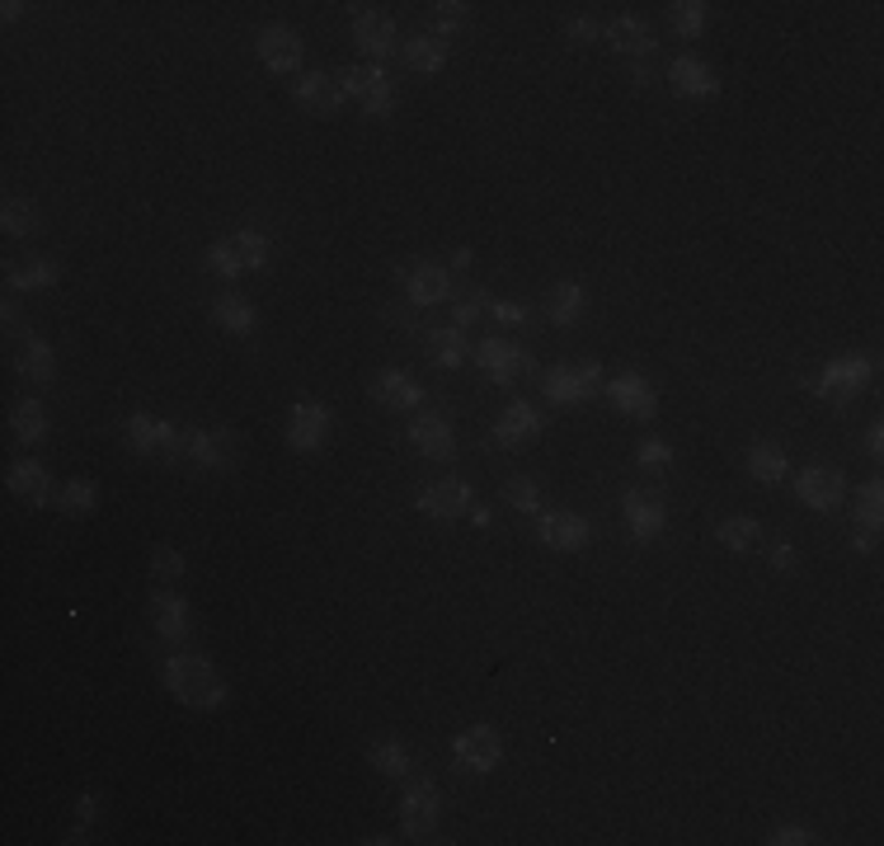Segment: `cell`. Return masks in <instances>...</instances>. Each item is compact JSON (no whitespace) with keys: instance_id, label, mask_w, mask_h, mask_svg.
<instances>
[{"instance_id":"42","label":"cell","mask_w":884,"mask_h":846,"mask_svg":"<svg viewBox=\"0 0 884 846\" xmlns=\"http://www.w3.org/2000/svg\"><path fill=\"white\" fill-rule=\"evenodd\" d=\"M504 503L518 508V513H541V485L532 476H514L504 485Z\"/></svg>"},{"instance_id":"55","label":"cell","mask_w":884,"mask_h":846,"mask_svg":"<svg viewBox=\"0 0 884 846\" xmlns=\"http://www.w3.org/2000/svg\"><path fill=\"white\" fill-rule=\"evenodd\" d=\"M470 522H476V527H489V522H495V513H489V508H470V513H466Z\"/></svg>"},{"instance_id":"54","label":"cell","mask_w":884,"mask_h":846,"mask_svg":"<svg viewBox=\"0 0 884 846\" xmlns=\"http://www.w3.org/2000/svg\"><path fill=\"white\" fill-rule=\"evenodd\" d=\"M871 546H875V537H871V531H856V537H852V550H861V555H866Z\"/></svg>"},{"instance_id":"15","label":"cell","mask_w":884,"mask_h":846,"mask_svg":"<svg viewBox=\"0 0 884 846\" xmlns=\"http://www.w3.org/2000/svg\"><path fill=\"white\" fill-rule=\"evenodd\" d=\"M537 537L546 550H583L588 541H593V527H588L583 513H569V508H556V513H541L537 522Z\"/></svg>"},{"instance_id":"34","label":"cell","mask_w":884,"mask_h":846,"mask_svg":"<svg viewBox=\"0 0 884 846\" xmlns=\"http://www.w3.org/2000/svg\"><path fill=\"white\" fill-rule=\"evenodd\" d=\"M367 762L377 766L382 776H396V781H400V776L409 772V747H405L400 738H377V743L367 747Z\"/></svg>"},{"instance_id":"1","label":"cell","mask_w":884,"mask_h":846,"mask_svg":"<svg viewBox=\"0 0 884 846\" xmlns=\"http://www.w3.org/2000/svg\"><path fill=\"white\" fill-rule=\"evenodd\" d=\"M165 686L189 705V711H217V705L226 701L222 673L199 654H170L165 659Z\"/></svg>"},{"instance_id":"49","label":"cell","mask_w":884,"mask_h":846,"mask_svg":"<svg viewBox=\"0 0 884 846\" xmlns=\"http://www.w3.org/2000/svg\"><path fill=\"white\" fill-rule=\"evenodd\" d=\"M569 38H575V43H593V38H598V24H593V19H569Z\"/></svg>"},{"instance_id":"13","label":"cell","mask_w":884,"mask_h":846,"mask_svg":"<svg viewBox=\"0 0 884 846\" xmlns=\"http://www.w3.org/2000/svg\"><path fill=\"white\" fill-rule=\"evenodd\" d=\"M602 390H607V400L617 405V415H626V419L650 424V419L659 415V396H654V386L644 381V377H636V371H621V377H612Z\"/></svg>"},{"instance_id":"39","label":"cell","mask_w":884,"mask_h":846,"mask_svg":"<svg viewBox=\"0 0 884 846\" xmlns=\"http://www.w3.org/2000/svg\"><path fill=\"white\" fill-rule=\"evenodd\" d=\"M715 537H720L724 550H753L758 537H762V527H758V518H724L715 527Z\"/></svg>"},{"instance_id":"17","label":"cell","mask_w":884,"mask_h":846,"mask_svg":"<svg viewBox=\"0 0 884 846\" xmlns=\"http://www.w3.org/2000/svg\"><path fill=\"white\" fill-rule=\"evenodd\" d=\"M292 94H297V104L306 113H316V118H334L348 104L344 90H339V75H325V71H306L302 81L292 85Z\"/></svg>"},{"instance_id":"4","label":"cell","mask_w":884,"mask_h":846,"mask_svg":"<svg viewBox=\"0 0 884 846\" xmlns=\"http://www.w3.org/2000/svg\"><path fill=\"white\" fill-rule=\"evenodd\" d=\"M443 823V799H438V785L434 781H415L405 785L400 795V828L409 842H434Z\"/></svg>"},{"instance_id":"18","label":"cell","mask_w":884,"mask_h":846,"mask_svg":"<svg viewBox=\"0 0 884 846\" xmlns=\"http://www.w3.org/2000/svg\"><path fill=\"white\" fill-rule=\"evenodd\" d=\"M537 438H541V415H537V405L508 400L504 415H499V424H495V442L508 447V451H518V447L537 442Z\"/></svg>"},{"instance_id":"47","label":"cell","mask_w":884,"mask_h":846,"mask_svg":"<svg viewBox=\"0 0 884 846\" xmlns=\"http://www.w3.org/2000/svg\"><path fill=\"white\" fill-rule=\"evenodd\" d=\"M489 316L499 325H522L527 320V306L522 302H489Z\"/></svg>"},{"instance_id":"10","label":"cell","mask_w":884,"mask_h":846,"mask_svg":"<svg viewBox=\"0 0 884 846\" xmlns=\"http://www.w3.org/2000/svg\"><path fill=\"white\" fill-rule=\"evenodd\" d=\"M476 495H470V485L466 480H457V476H447V480H434V485H424L419 489V499H415V508L424 518H438V522H457V518H466L470 503Z\"/></svg>"},{"instance_id":"35","label":"cell","mask_w":884,"mask_h":846,"mask_svg":"<svg viewBox=\"0 0 884 846\" xmlns=\"http://www.w3.org/2000/svg\"><path fill=\"white\" fill-rule=\"evenodd\" d=\"M428 344H434V363L438 367H461L470 358V344H466V329H434L428 334Z\"/></svg>"},{"instance_id":"21","label":"cell","mask_w":884,"mask_h":846,"mask_svg":"<svg viewBox=\"0 0 884 846\" xmlns=\"http://www.w3.org/2000/svg\"><path fill=\"white\" fill-rule=\"evenodd\" d=\"M409 442H415V451H424L428 461H451L457 432H451V424L443 415H419L415 424H409Z\"/></svg>"},{"instance_id":"52","label":"cell","mask_w":884,"mask_h":846,"mask_svg":"<svg viewBox=\"0 0 884 846\" xmlns=\"http://www.w3.org/2000/svg\"><path fill=\"white\" fill-rule=\"evenodd\" d=\"M94 823V795H81V818H75V842H85V828Z\"/></svg>"},{"instance_id":"14","label":"cell","mask_w":884,"mask_h":846,"mask_svg":"<svg viewBox=\"0 0 884 846\" xmlns=\"http://www.w3.org/2000/svg\"><path fill=\"white\" fill-rule=\"evenodd\" d=\"M353 43L367 57H390L396 52V19L377 6H353Z\"/></svg>"},{"instance_id":"50","label":"cell","mask_w":884,"mask_h":846,"mask_svg":"<svg viewBox=\"0 0 884 846\" xmlns=\"http://www.w3.org/2000/svg\"><path fill=\"white\" fill-rule=\"evenodd\" d=\"M768 842H772V846H804V842H814V837L804 833V828H776Z\"/></svg>"},{"instance_id":"56","label":"cell","mask_w":884,"mask_h":846,"mask_svg":"<svg viewBox=\"0 0 884 846\" xmlns=\"http://www.w3.org/2000/svg\"><path fill=\"white\" fill-rule=\"evenodd\" d=\"M0 14H6V19H10V24H14V19H19V14H24V6H19V0H6V6H0Z\"/></svg>"},{"instance_id":"20","label":"cell","mask_w":884,"mask_h":846,"mask_svg":"<svg viewBox=\"0 0 884 846\" xmlns=\"http://www.w3.org/2000/svg\"><path fill=\"white\" fill-rule=\"evenodd\" d=\"M184 457L203 470H226L231 466V432L226 428H184Z\"/></svg>"},{"instance_id":"37","label":"cell","mask_w":884,"mask_h":846,"mask_svg":"<svg viewBox=\"0 0 884 846\" xmlns=\"http://www.w3.org/2000/svg\"><path fill=\"white\" fill-rule=\"evenodd\" d=\"M57 503H62V513H71V518H85V513H94V503H100V485H94V480H67L62 485V499H57Z\"/></svg>"},{"instance_id":"57","label":"cell","mask_w":884,"mask_h":846,"mask_svg":"<svg viewBox=\"0 0 884 846\" xmlns=\"http://www.w3.org/2000/svg\"><path fill=\"white\" fill-rule=\"evenodd\" d=\"M451 268H470V249H457V254H451Z\"/></svg>"},{"instance_id":"22","label":"cell","mask_w":884,"mask_h":846,"mask_svg":"<svg viewBox=\"0 0 884 846\" xmlns=\"http://www.w3.org/2000/svg\"><path fill=\"white\" fill-rule=\"evenodd\" d=\"M151 621H155V635H161L165 644H174L180 649L184 640H189V602L180 598V593H155L151 598Z\"/></svg>"},{"instance_id":"51","label":"cell","mask_w":884,"mask_h":846,"mask_svg":"<svg viewBox=\"0 0 884 846\" xmlns=\"http://www.w3.org/2000/svg\"><path fill=\"white\" fill-rule=\"evenodd\" d=\"M795 560H800V555H795V546H785V541H781V546H772V569H781V574H791Z\"/></svg>"},{"instance_id":"16","label":"cell","mask_w":884,"mask_h":846,"mask_svg":"<svg viewBox=\"0 0 884 846\" xmlns=\"http://www.w3.org/2000/svg\"><path fill=\"white\" fill-rule=\"evenodd\" d=\"M372 400H377L382 409H396V415H405V409H419L424 405V386L409 377L405 367H386L372 377Z\"/></svg>"},{"instance_id":"9","label":"cell","mask_w":884,"mask_h":846,"mask_svg":"<svg viewBox=\"0 0 884 846\" xmlns=\"http://www.w3.org/2000/svg\"><path fill=\"white\" fill-rule=\"evenodd\" d=\"M871 381V363L856 358V353H842V358H833L829 367H823V377L814 381V396L833 400V405H847L861 396V386Z\"/></svg>"},{"instance_id":"36","label":"cell","mask_w":884,"mask_h":846,"mask_svg":"<svg viewBox=\"0 0 884 846\" xmlns=\"http://www.w3.org/2000/svg\"><path fill=\"white\" fill-rule=\"evenodd\" d=\"M0 231H6L10 241H29V235H38V212L24 198H6V207H0Z\"/></svg>"},{"instance_id":"38","label":"cell","mask_w":884,"mask_h":846,"mask_svg":"<svg viewBox=\"0 0 884 846\" xmlns=\"http://www.w3.org/2000/svg\"><path fill=\"white\" fill-rule=\"evenodd\" d=\"M880 495H884L880 480H866V485L856 489V527L871 531V537L880 531V518H884V499H880Z\"/></svg>"},{"instance_id":"45","label":"cell","mask_w":884,"mask_h":846,"mask_svg":"<svg viewBox=\"0 0 884 846\" xmlns=\"http://www.w3.org/2000/svg\"><path fill=\"white\" fill-rule=\"evenodd\" d=\"M390 109H396V85H390V81L372 85L367 100H363V113H367V118H390Z\"/></svg>"},{"instance_id":"44","label":"cell","mask_w":884,"mask_h":846,"mask_svg":"<svg viewBox=\"0 0 884 846\" xmlns=\"http://www.w3.org/2000/svg\"><path fill=\"white\" fill-rule=\"evenodd\" d=\"M636 461H640L644 470H663V466H673V447H668L663 438H644V442L636 447Z\"/></svg>"},{"instance_id":"41","label":"cell","mask_w":884,"mask_h":846,"mask_svg":"<svg viewBox=\"0 0 884 846\" xmlns=\"http://www.w3.org/2000/svg\"><path fill=\"white\" fill-rule=\"evenodd\" d=\"M668 19H673V33L692 43V38H701V33H705V0H678L673 14H668Z\"/></svg>"},{"instance_id":"33","label":"cell","mask_w":884,"mask_h":846,"mask_svg":"<svg viewBox=\"0 0 884 846\" xmlns=\"http://www.w3.org/2000/svg\"><path fill=\"white\" fill-rule=\"evenodd\" d=\"M10 424H14V438L19 442H43L48 438V409H43V400H19Z\"/></svg>"},{"instance_id":"40","label":"cell","mask_w":884,"mask_h":846,"mask_svg":"<svg viewBox=\"0 0 884 846\" xmlns=\"http://www.w3.org/2000/svg\"><path fill=\"white\" fill-rule=\"evenodd\" d=\"M386 81V71L382 67H344L339 71V90H344V100H367V90L372 85H382Z\"/></svg>"},{"instance_id":"32","label":"cell","mask_w":884,"mask_h":846,"mask_svg":"<svg viewBox=\"0 0 884 846\" xmlns=\"http://www.w3.org/2000/svg\"><path fill=\"white\" fill-rule=\"evenodd\" d=\"M57 264L52 259H29V264H10V287L14 292H48L57 287Z\"/></svg>"},{"instance_id":"43","label":"cell","mask_w":884,"mask_h":846,"mask_svg":"<svg viewBox=\"0 0 884 846\" xmlns=\"http://www.w3.org/2000/svg\"><path fill=\"white\" fill-rule=\"evenodd\" d=\"M151 574L161 583H180L184 579V555L174 546H155L151 550Z\"/></svg>"},{"instance_id":"8","label":"cell","mask_w":884,"mask_h":846,"mask_svg":"<svg viewBox=\"0 0 884 846\" xmlns=\"http://www.w3.org/2000/svg\"><path fill=\"white\" fill-rule=\"evenodd\" d=\"M128 442H132V451H142V457L180 461V451H184V432L174 428L170 419H155V415H132V419H128Z\"/></svg>"},{"instance_id":"12","label":"cell","mask_w":884,"mask_h":846,"mask_svg":"<svg viewBox=\"0 0 884 846\" xmlns=\"http://www.w3.org/2000/svg\"><path fill=\"white\" fill-rule=\"evenodd\" d=\"M254 52H260V62L273 71V75H292L302 71V33L287 29V24H268L260 29V38H254Z\"/></svg>"},{"instance_id":"23","label":"cell","mask_w":884,"mask_h":846,"mask_svg":"<svg viewBox=\"0 0 884 846\" xmlns=\"http://www.w3.org/2000/svg\"><path fill=\"white\" fill-rule=\"evenodd\" d=\"M626 527H631L636 541H659V531L668 527V508L654 495L631 489V495H626Z\"/></svg>"},{"instance_id":"46","label":"cell","mask_w":884,"mask_h":846,"mask_svg":"<svg viewBox=\"0 0 884 846\" xmlns=\"http://www.w3.org/2000/svg\"><path fill=\"white\" fill-rule=\"evenodd\" d=\"M438 38H443V43H447V33H457L461 24H466V10L470 6H461V0H438Z\"/></svg>"},{"instance_id":"48","label":"cell","mask_w":884,"mask_h":846,"mask_svg":"<svg viewBox=\"0 0 884 846\" xmlns=\"http://www.w3.org/2000/svg\"><path fill=\"white\" fill-rule=\"evenodd\" d=\"M485 310H489V302H485V297H461V302H457V329L476 325V320L485 316Z\"/></svg>"},{"instance_id":"53","label":"cell","mask_w":884,"mask_h":846,"mask_svg":"<svg viewBox=\"0 0 884 846\" xmlns=\"http://www.w3.org/2000/svg\"><path fill=\"white\" fill-rule=\"evenodd\" d=\"M880 442H884V432H880V424H871V432H866V451H871V457H880Z\"/></svg>"},{"instance_id":"31","label":"cell","mask_w":884,"mask_h":846,"mask_svg":"<svg viewBox=\"0 0 884 846\" xmlns=\"http://www.w3.org/2000/svg\"><path fill=\"white\" fill-rule=\"evenodd\" d=\"M583 306H588L583 283H556V292L546 297V316H551V325H575L583 316Z\"/></svg>"},{"instance_id":"11","label":"cell","mask_w":884,"mask_h":846,"mask_svg":"<svg viewBox=\"0 0 884 846\" xmlns=\"http://www.w3.org/2000/svg\"><path fill=\"white\" fill-rule=\"evenodd\" d=\"M470 358L480 363V371L495 386L518 381V371H532V353L518 348V344H504V339H480L476 348H470Z\"/></svg>"},{"instance_id":"19","label":"cell","mask_w":884,"mask_h":846,"mask_svg":"<svg viewBox=\"0 0 884 846\" xmlns=\"http://www.w3.org/2000/svg\"><path fill=\"white\" fill-rule=\"evenodd\" d=\"M668 85H673L678 94H687V100H715V94H720L715 71L705 62H697L692 52H682V57L668 62Z\"/></svg>"},{"instance_id":"30","label":"cell","mask_w":884,"mask_h":846,"mask_svg":"<svg viewBox=\"0 0 884 846\" xmlns=\"http://www.w3.org/2000/svg\"><path fill=\"white\" fill-rule=\"evenodd\" d=\"M405 67L419 71V75H438L447 67V43L438 33H419L405 43Z\"/></svg>"},{"instance_id":"26","label":"cell","mask_w":884,"mask_h":846,"mask_svg":"<svg viewBox=\"0 0 884 846\" xmlns=\"http://www.w3.org/2000/svg\"><path fill=\"white\" fill-rule=\"evenodd\" d=\"M607 43H612V52H621V57H644V52H654V29L644 24V19L621 14L607 24Z\"/></svg>"},{"instance_id":"2","label":"cell","mask_w":884,"mask_h":846,"mask_svg":"<svg viewBox=\"0 0 884 846\" xmlns=\"http://www.w3.org/2000/svg\"><path fill=\"white\" fill-rule=\"evenodd\" d=\"M207 273H217V278H245V273H260L268 264V235L264 231H235L231 241L212 245L203 254Z\"/></svg>"},{"instance_id":"6","label":"cell","mask_w":884,"mask_h":846,"mask_svg":"<svg viewBox=\"0 0 884 846\" xmlns=\"http://www.w3.org/2000/svg\"><path fill=\"white\" fill-rule=\"evenodd\" d=\"M329 428H334V415L321 400H297L287 409V447L297 451V457H316L329 442Z\"/></svg>"},{"instance_id":"29","label":"cell","mask_w":884,"mask_h":846,"mask_svg":"<svg viewBox=\"0 0 884 846\" xmlns=\"http://www.w3.org/2000/svg\"><path fill=\"white\" fill-rule=\"evenodd\" d=\"M743 466H749V476L758 485H781L785 470H791V461H785V447L781 442H753L749 457H743Z\"/></svg>"},{"instance_id":"7","label":"cell","mask_w":884,"mask_h":846,"mask_svg":"<svg viewBox=\"0 0 884 846\" xmlns=\"http://www.w3.org/2000/svg\"><path fill=\"white\" fill-rule=\"evenodd\" d=\"M795 495L814 513H837L842 499H847V476L837 466H804L795 476Z\"/></svg>"},{"instance_id":"24","label":"cell","mask_w":884,"mask_h":846,"mask_svg":"<svg viewBox=\"0 0 884 846\" xmlns=\"http://www.w3.org/2000/svg\"><path fill=\"white\" fill-rule=\"evenodd\" d=\"M14 367H19V377L24 381H52L57 377V353H52V344L48 339H38V334H24L19 339V353H14Z\"/></svg>"},{"instance_id":"25","label":"cell","mask_w":884,"mask_h":846,"mask_svg":"<svg viewBox=\"0 0 884 846\" xmlns=\"http://www.w3.org/2000/svg\"><path fill=\"white\" fill-rule=\"evenodd\" d=\"M6 485H10V495L24 499L29 508H43L48 495H52V480H48V470L38 466V461H14L6 470Z\"/></svg>"},{"instance_id":"5","label":"cell","mask_w":884,"mask_h":846,"mask_svg":"<svg viewBox=\"0 0 884 846\" xmlns=\"http://www.w3.org/2000/svg\"><path fill=\"white\" fill-rule=\"evenodd\" d=\"M451 762H457V772H466V776H489L504 762V738L489 730V724H470V730L451 738Z\"/></svg>"},{"instance_id":"28","label":"cell","mask_w":884,"mask_h":846,"mask_svg":"<svg viewBox=\"0 0 884 846\" xmlns=\"http://www.w3.org/2000/svg\"><path fill=\"white\" fill-rule=\"evenodd\" d=\"M212 320H217V329H226V334H235V339H245V334H254L260 329V310H254V302H245V297H217L212 302Z\"/></svg>"},{"instance_id":"27","label":"cell","mask_w":884,"mask_h":846,"mask_svg":"<svg viewBox=\"0 0 884 846\" xmlns=\"http://www.w3.org/2000/svg\"><path fill=\"white\" fill-rule=\"evenodd\" d=\"M405 292H409V302H415V306H443L451 297V278H447L443 264H419L415 273H409Z\"/></svg>"},{"instance_id":"3","label":"cell","mask_w":884,"mask_h":846,"mask_svg":"<svg viewBox=\"0 0 884 846\" xmlns=\"http://www.w3.org/2000/svg\"><path fill=\"white\" fill-rule=\"evenodd\" d=\"M598 386H602V367L598 363H556L551 371H546V400L551 405H588L598 396Z\"/></svg>"}]
</instances>
